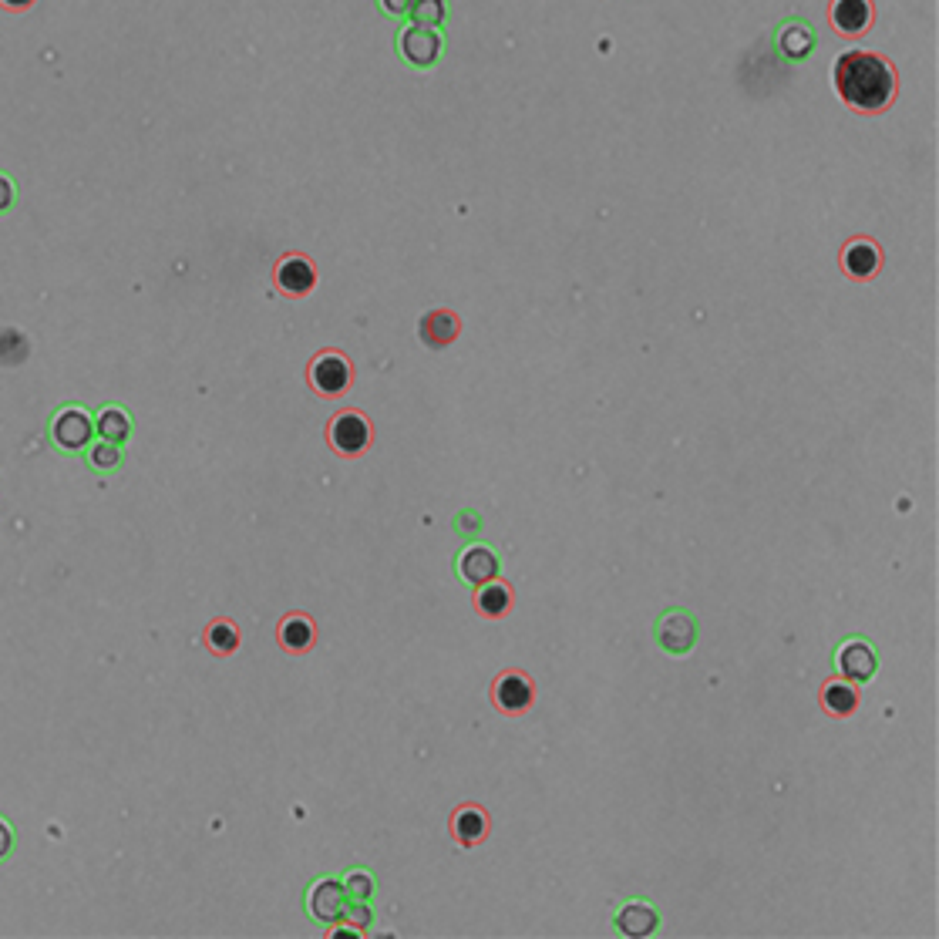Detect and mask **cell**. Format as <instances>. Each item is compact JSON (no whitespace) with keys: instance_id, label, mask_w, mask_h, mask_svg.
Listing matches in <instances>:
<instances>
[{"instance_id":"obj_7","label":"cell","mask_w":939,"mask_h":939,"mask_svg":"<svg viewBox=\"0 0 939 939\" xmlns=\"http://www.w3.org/2000/svg\"><path fill=\"white\" fill-rule=\"evenodd\" d=\"M347 913V892L340 886V879L334 876H320L313 879V886L307 889V916L317 926H337Z\"/></svg>"},{"instance_id":"obj_19","label":"cell","mask_w":939,"mask_h":939,"mask_svg":"<svg viewBox=\"0 0 939 939\" xmlns=\"http://www.w3.org/2000/svg\"><path fill=\"white\" fill-rule=\"evenodd\" d=\"M512 586L502 583L499 576L489 579V583H478L475 589V610L478 616H485V620H502V616L512 613Z\"/></svg>"},{"instance_id":"obj_9","label":"cell","mask_w":939,"mask_h":939,"mask_svg":"<svg viewBox=\"0 0 939 939\" xmlns=\"http://www.w3.org/2000/svg\"><path fill=\"white\" fill-rule=\"evenodd\" d=\"M398 51L401 58L411 64V68H435L441 51H445V41H441L438 27H428V24H411L408 31L398 34Z\"/></svg>"},{"instance_id":"obj_14","label":"cell","mask_w":939,"mask_h":939,"mask_svg":"<svg viewBox=\"0 0 939 939\" xmlns=\"http://www.w3.org/2000/svg\"><path fill=\"white\" fill-rule=\"evenodd\" d=\"M859 704H862V690H859V684L855 680H849V677H828L822 687H818V707L828 714V717H835V721H845V717H852L855 711H859Z\"/></svg>"},{"instance_id":"obj_6","label":"cell","mask_w":939,"mask_h":939,"mask_svg":"<svg viewBox=\"0 0 939 939\" xmlns=\"http://www.w3.org/2000/svg\"><path fill=\"white\" fill-rule=\"evenodd\" d=\"M697 637H701V623H697L694 613L680 610V606L664 610L657 616V623H653V640L667 653H687L697 643Z\"/></svg>"},{"instance_id":"obj_13","label":"cell","mask_w":939,"mask_h":939,"mask_svg":"<svg viewBox=\"0 0 939 939\" xmlns=\"http://www.w3.org/2000/svg\"><path fill=\"white\" fill-rule=\"evenodd\" d=\"M835 667H839L842 677L855 680V684H865V680L876 677L879 653H876V647H872L869 640L852 637V640H845L839 650H835Z\"/></svg>"},{"instance_id":"obj_29","label":"cell","mask_w":939,"mask_h":939,"mask_svg":"<svg viewBox=\"0 0 939 939\" xmlns=\"http://www.w3.org/2000/svg\"><path fill=\"white\" fill-rule=\"evenodd\" d=\"M17 852V832L7 815H0V865H7Z\"/></svg>"},{"instance_id":"obj_15","label":"cell","mask_w":939,"mask_h":939,"mask_svg":"<svg viewBox=\"0 0 939 939\" xmlns=\"http://www.w3.org/2000/svg\"><path fill=\"white\" fill-rule=\"evenodd\" d=\"M95 435L105 438V441H115V445H128L135 435V418L132 411L125 408V404H101L95 411Z\"/></svg>"},{"instance_id":"obj_1","label":"cell","mask_w":939,"mask_h":939,"mask_svg":"<svg viewBox=\"0 0 939 939\" xmlns=\"http://www.w3.org/2000/svg\"><path fill=\"white\" fill-rule=\"evenodd\" d=\"M835 91L852 112L879 115L899 95L896 64L876 51H849L835 61Z\"/></svg>"},{"instance_id":"obj_30","label":"cell","mask_w":939,"mask_h":939,"mask_svg":"<svg viewBox=\"0 0 939 939\" xmlns=\"http://www.w3.org/2000/svg\"><path fill=\"white\" fill-rule=\"evenodd\" d=\"M381 4V11L384 14H391V17H404L408 14V7H411V0H377Z\"/></svg>"},{"instance_id":"obj_23","label":"cell","mask_w":939,"mask_h":939,"mask_svg":"<svg viewBox=\"0 0 939 939\" xmlns=\"http://www.w3.org/2000/svg\"><path fill=\"white\" fill-rule=\"evenodd\" d=\"M202 640H206L209 653H216V657H229V653L239 650V626L233 620H226V616H216V620L206 626Z\"/></svg>"},{"instance_id":"obj_20","label":"cell","mask_w":939,"mask_h":939,"mask_svg":"<svg viewBox=\"0 0 939 939\" xmlns=\"http://www.w3.org/2000/svg\"><path fill=\"white\" fill-rule=\"evenodd\" d=\"M458 576L468 579V583H489V579L499 576V556L489 546H468L462 556H458Z\"/></svg>"},{"instance_id":"obj_8","label":"cell","mask_w":939,"mask_h":939,"mask_svg":"<svg viewBox=\"0 0 939 939\" xmlns=\"http://www.w3.org/2000/svg\"><path fill=\"white\" fill-rule=\"evenodd\" d=\"M842 273L852 283H869L882 273V246L872 236H852L839 253Z\"/></svg>"},{"instance_id":"obj_31","label":"cell","mask_w":939,"mask_h":939,"mask_svg":"<svg viewBox=\"0 0 939 939\" xmlns=\"http://www.w3.org/2000/svg\"><path fill=\"white\" fill-rule=\"evenodd\" d=\"M34 4H38V0H0V7H4V11H11V14H24V11H31Z\"/></svg>"},{"instance_id":"obj_28","label":"cell","mask_w":939,"mask_h":939,"mask_svg":"<svg viewBox=\"0 0 939 939\" xmlns=\"http://www.w3.org/2000/svg\"><path fill=\"white\" fill-rule=\"evenodd\" d=\"M17 182H14V176L11 172H0V219L4 216H11L14 209H17Z\"/></svg>"},{"instance_id":"obj_10","label":"cell","mask_w":939,"mask_h":939,"mask_svg":"<svg viewBox=\"0 0 939 939\" xmlns=\"http://www.w3.org/2000/svg\"><path fill=\"white\" fill-rule=\"evenodd\" d=\"M876 24V7L872 0H832L828 4V27H832L839 38H865Z\"/></svg>"},{"instance_id":"obj_12","label":"cell","mask_w":939,"mask_h":939,"mask_svg":"<svg viewBox=\"0 0 939 939\" xmlns=\"http://www.w3.org/2000/svg\"><path fill=\"white\" fill-rule=\"evenodd\" d=\"M448 832H451V839L462 845V849H478V845L489 839L492 818H489V812H485L482 805L465 802V805H458L455 812H451V818H448Z\"/></svg>"},{"instance_id":"obj_27","label":"cell","mask_w":939,"mask_h":939,"mask_svg":"<svg viewBox=\"0 0 939 939\" xmlns=\"http://www.w3.org/2000/svg\"><path fill=\"white\" fill-rule=\"evenodd\" d=\"M344 916L351 919V926L361 936L374 926V913H371V902H367V899H347V913Z\"/></svg>"},{"instance_id":"obj_4","label":"cell","mask_w":939,"mask_h":939,"mask_svg":"<svg viewBox=\"0 0 939 939\" xmlns=\"http://www.w3.org/2000/svg\"><path fill=\"white\" fill-rule=\"evenodd\" d=\"M327 441H330V448H334L340 458H361L364 451L371 448L374 428H371V421H367L364 411L344 408V411H337L334 418H330Z\"/></svg>"},{"instance_id":"obj_22","label":"cell","mask_w":939,"mask_h":939,"mask_svg":"<svg viewBox=\"0 0 939 939\" xmlns=\"http://www.w3.org/2000/svg\"><path fill=\"white\" fill-rule=\"evenodd\" d=\"M778 51L785 54V58H791V61H802V58H808V54L815 51V31L812 27H805V24H788V27H781L778 31Z\"/></svg>"},{"instance_id":"obj_26","label":"cell","mask_w":939,"mask_h":939,"mask_svg":"<svg viewBox=\"0 0 939 939\" xmlns=\"http://www.w3.org/2000/svg\"><path fill=\"white\" fill-rule=\"evenodd\" d=\"M11 347H24V351H31V340H27V334H21V330H14V327H0V364H7V367H17L21 361L11 354Z\"/></svg>"},{"instance_id":"obj_16","label":"cell","mask_w":939,"mask_h":939,"mask_svg":"<svg viewBox=\"0 0 939 939\" xmlns=\"http://www.w3.org/2000/svg\"><path fill=\"white\" fill-rule=\"evenodd\" d=\"M613 926L620 929L623 936L640 939V936H653V933H657L660 916H657V909H653V902H647V899H630V902H623V909L616 913Z\"/></svg>"},{"instance_id":"obj_21","label":"cell","mask_w":939,"mask_h":939,"mask_svg":"<svg viewBox=\"0 0 939 939\" xmlns=\"http://www.w3.org/2000/svg\"><path fill=\"white\" fill-rule=\"evenodd\" d=\"M85 465L91 472L98 475H115L118 468L125 465V445H115V441H105V438H95L91 445L85 448Z\"/></svg>"},{"instance_id":"obj_25","label":"cell","mask_w":939,"mask_h":939,"mask_svg":"<svg viewBox=\"0 0 939 939\" xmlns=\"http://www.w3.org/2000/svg\"><path fill=\"white\" fill-rule=\"evenodd\" d=\"M408 11H411V21H414V24L438 27V24L448 17V4H445V0H411Z\"/></svg>"},{"instance_id":"obj_11","label":"cell","mask_w":939,"mask_h":939,"mask_svg":"<svg viewBox=\"0 0 939 939\" xmlns=\"http://www.w3.org/2000/svg\"><path fill=\"white\" fill-rule=\"evenodd\" d=\"M273 280H276V290H280L283 297L300 300V297H307L313 287H317V266H313L310 256L287 253L280 263H276Z\"/></svg>"},{"instance_id":"obj_24","label":"cell","mask_w":939,"mask_h":939,"mask_svg":"<svg viewBox=\"0 0 939 939\" xmlns=\"http://www.w3.org/2000/svg\"><path fill=\"white\" fill-rule=\"evenodd\" d=\"M340 886H344L347 899H367V902H371V896H374V872L371 869H347L344 879H340Z\"/></svg>"},{"instance_id":"obj_5","label":"cell","mask_w":939,"mask_h":939,"mask_svg":"<svg viewBox=\"0 0 939 939\" xmlns=\"http://www.w3.org/2000/svg\"><path fill=\"white\" fill-rule=\"evenodd\" d=\"M489 701L502 717H519L536 704V684H532V677L526 674V670L509 667L492 680Z\"/></svg>"},{"instance_id":"obj_17","label":"cell","mask_w":939,"mask_h":939,"mask_svg":"<svg viewBox=\"0 0 939 939\" xmlns=\"http://www.w3.org/2000/svg\"><path fill=\"white\" fill-rule=\"evenodd\" d=\"M276 643L287 653H293V657H300V653L313 650V643H317V626H313L307 613H287L280 626H276Z\"/></svg>"},{"instance_id":"obj_3","label":"cell","mask_w":939,"mask_h":939,"mask_svg":"<svg viewBox=\"0 0 939 939\" xmlns=\"http://www.w3.org/2000/svg\"><path fill=\"white\" fill-rule=\"evenodd\" d=\"M307 384L320 398H344L354 384V367L347 361V354L334 351V347L317 351L307 364Z\"/></svg>"},{"instance_id":"obj_18","label":"cell","mask_w":939,"mask_h":939,"mask_svg":"<svg viewBox=\"0 0 939 939\" xmlns=\"http://www.w3.org/2000/svg\"><path fill=\"white\" fill-rule=\"evenodd\" d=\"M418 330H421V340H425L428 347L441 351V347H448L451 340H458V334H462V320H458L455 310L441 307V310H428L425 317H421Z\"/></svg>"},{"instance_id":"obj_2","label":"cell","mask_w":939,"mask_h":939,"mask_svg":"<svg viewBox=\"0 0 939 939\" xmlns=\"http://www.w3.org/2000/svg\"><path fill=\"white\" fill-rule=\"evenodd\" d=\"M48 438L54 451H61V455H68V458H81L85 448L98 438L95 414L88 408H81V404H61L48 421Z\"/></svg>"}]
</instances>
